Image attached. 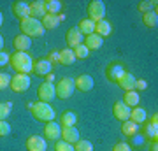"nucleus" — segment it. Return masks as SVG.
<instances>
[{
	"label": "nucleus",
	"mask_w": 158,
	"mask_h": 151,
	"mask_svg": "<svg viewBox=\"0 0 158 151\" xmlns=\"http://www.w3.org/2000/svg\"><path fill=\"white\" fill-rule=\"evenodd\" d=\"M11 67L16 70L18 74H30L34 72V60L28 53H21V51H16L11 55Z\"/></svg>",
	"instance_id": "f257e3e1"
},
{
	"label": "nucleus",
	"mask_w": 158,
	"mask_h": 151,
	"mask_svg": "<svg viewBox=\"0 0 158 151\" xmlns=\"http://www.w3.org/2000/svg\"><path fill=\"white\" fill-rule=\"evenodd\" d=\"M19 30H21L23 35L27 37H40L44 35V27H42V21L40 19H35V18H27V19H21L19 23Z\"/></svg>",
	"instance_id": "f03ea898"
},
{
	"label": "nucleus",
	"mask_w": 158,
	"mask_h": 151,
	"mask_svg": "<svg viewBox=\"0 0 158 151\" xmlns=\"http://www.w3.org/2000/svg\"><path fill=\"white\" fill-rule=\"evenodd\" d=\"M32 114H34L35 120H39L42 123H48V121H53L55 120V109L49 106V104H46V102H35L34 107L30 109Z\"/></svg>",
	"instance_id": "7ed1b4c3"
},
{
	"label": "nucleus",
	"mask_w": 158,
	"mask_h": 151,
	"mask_svg": "<svg viewBox=\"0 0 158 151\" xmlns=\"http://www.w3.org/2000/svg\"><path fill=\"white\" fill-rule=\"evenodd\" d=\"M55 90H56V97L58 99H69V97L74 93V90H76V86H74V79L72 78H62L56 83Z\"/></svg>",
	"instance_id": "20e7f679"
},
{
	"label": "nucleus",
	"mask_w": 158,
	"mask_h": 151,
	"mask_svg": "<svg viewBox=\"0 0 158 151\" xmlns=\"http://www.w3.org/2000/svg\"><path fill=\"white\" fill-rule=\"evenodd\" d=\"M88 19H91L93 23L100 21V19H106V4L102 0H93L88 6Z\"/></svg>",
	"instance_id": "39448f33"
},
{
	"label": "nucleus",
	"mask_w": 158,
	"mask_h": 151,
	"mask_svg": "<svg viewBox=\"0 0 158 151\" xmlns=\"http://www.w3.org/2000/svg\"><path fill=\"white\" fill-rule=\"evenodd\" d=\"M30 76L28 74H16L14 78H11V84H9V88L12 91H16V93H25L27 90L30 88Z\"/></svg>",
	"instance_id": "423d86ee"
},
{
	"label": "nucleus",
	"mask_w": 158,
	"mask_h": 151,
	"mask_svg": "<svg viewBox=\"0 0 158 151\" xmlns=\"http://www.w3.org/2000/svg\"><path fill=\"white\" fill-rule=\"evenodd\" d=\"M125 72H127V69H125V65L121 62H113L106 67V78H107L111 83H116V84H118V81L121 79V76H123Z\"/></svg>",
	"instance_id": "0eeeda50"
},
{
	"label": "nucleus",
	"mask_w": 158,
	"mask_h": 151,
	"mask_svg": "<svg viewBox=\"0 0 158 151\" xmlns=\"http://www.w3.org/2000/svg\"><path fill=\"white\" fill-rule=\"evenodd\" d=\"M37 97H39L40 102H46L49 104L55 97H56V90H55V84L46 81V83H40V86L37 88Z\"/></svg>",
	"instance_id": "6e6552de"
},
{
	"label": "nucleus",
	"mask_w": 158,
	"mask_h": 151,
	"mask_svg": "<svg viewBox=\"0 0 158 151\" xmlns=\"http://www.w3.org/2000/svg\"><path fill=\"white\" fill-rule=\"evenodd\" d=\"M44 137L56 142V141L62 137V125L56 123L55 120H53V121H48L46 127H44Z\"/></svg>",
	"instance_id": "1a4fd4ad"
},
{
	"label": "nucleus",
	"mask_w": 158,
	"mask_h": 151,
	"mask_svg": "<svg viewBox=\"0 0 158 151\" xmlns=\"http://www.w3.org/2000/svg\"><path fill=\"white\" fill-rule=\"evenodd\" d=\"M65 40H67V44H69V49H74V48H77L79 44H83L85 37H83V34L77 30V27H74V28H69L67 30Z\"/></svg>",
	"instance_id": "9d476101"
},
{
	"label": "nucleus",
	"mask_w": 158,
	"mask_h": 151,
	"mask_svg": "<svg viewBox=\"0 0 158 151\" xmlns=\"http://www.w3.org/2000/svg\"><path fill=\"white\" fill-rule=\"evenodd\" d=\"M27 149L28 151H46L48 149V142L40 135H30L27 139Z\"/></svg>",
	"instance_id": "9b49d317"
},
{
	"label": "nucleus",
	"mask_w": 158,
	"mask_h": 151,
	"mask_svg": "<svg viewBox=\"0 0 158 151\" xmlns=\"http://www.w3.org/2000/svg\"><path fill=\"white\" fill-rule=\"evenodd\" d=\"M12 14L16 18H19V21L27 19V18H30V6L27 2H23V0H18V2L12 4Z\"/></svg>",
	"instance_id": "f8f14e48"
},
{
	"label": "nucleus",
	"mask_w": 158,
	"mask_h": 151,
	"mask_svg": "<svg viewBox=\"0 0 158 151\" xmlns=\"http://www.w3.org/2000/svg\"><path fill=\"white\" fill-rule=\"evenodd\" d=\"M93 78L88 76V74H81L77 79H74V86L79 90V91H90L93 90Z\"/></svg>",
	"instance_id": "ddd939ff"
},
{
	"label": "nucleus",
	"mask_w": 158,
	"mask_h": 151,
	"mask_svg": "<svg viewBox=\"0 0 158 151\" xmlns=\"http://www.w3.org/2000/svg\"><path fill=\"white\" fill-rule=\"evenodd\" d=\"M12 46H14V49L16 51H21V53H27V51L32 48V39L27 37V35H16L14 39H12Z\"/></svg>",
	"instance_id": "4468645a"
},
{
	"label": "nucleus",
	"mask_w": 158,
	"mask_h": 151,
	"mask_svg": "<svg viewBox=\"0 0 158 151\" xmlns=\"http://www.w3.org/2000/svg\"><path fill=\"white\" fill-rule=\"evenodd\" d=\"M141 134L144 137V141H149V142H156L158 141V125L153 123H144L141 128Z\"/></svg>",
	"instance_id": "2eb2a0df"
},
{
	"label": "nucleus",
	"mask_w": 158,
	"mask_h": 151,
	"mask_svg": "<svg viewBox=\"0 0 158 151\" xmlns=\"http://www.w3.org/2000/svg\"><path fill=\"white\" fill-rule=\"evenodd\" d=\"M60 139L74 146L79 139H81V135H79V132H77L76 127H63L62 128V137H60Z\"/></svg>",
	"instance_id": "dca6fc26"
},
{
	"label": "nucleus",
	"mask_w": 158,
	"mask_h": 151,
	"mask_svg": "<svg viewBox=\"0 0 158 151\" xmlns=\"http://www.w3.org/2000/svg\"><path fill=\"white\" fill-rule=\"evenodd\" d=\"M113 114H114V118H116V120H119V121H127V120L130 118V107L125 106L123 100H119V102H116V104H114Z\"/></svg>",
	"instance_id": "f3484780"
},
{
	"label": "nucleus",
	"mask_w": 158,
	"mask_h": 151,
	"mask_svg": "<svg viewBox=\"0 0 158 151\" xmlns=\"http://www.w3.org/2000/svg\"><path fill=\"white\" fill-rule=\"evenodd\" d=\"M51 70H53V65H51L46 58H40V60L34 62V74H37V76H40V78L51 74Z\"/></svg>",
	"instance_id": "a211bd4d"
},
{
	"label": "nucleus",
	"mask_w": 158,
	"mask_h": 151,
	"mask_svg": "<svg viewBox=\"0 0 158 151\" xmlns=\"http://www.w3.org/2000/svg\"><path fill=\"white\" fill-rule=\"evenodd\" d=\"M28 6H30V18L40 19V18L46 16V9H44V2L42 0H34Z\"/></svg>",
	"instance_id": "6ab92c4d"
},
{
	"label": "nucleus",
	"mask_w": 158,
	"mask_h": 151,
	"mask_svg": "<svg viewBox=\"0 0 158 151\" xmlns=\"http://www.w3.org/2000/svg\"><path fill=\"white\" fill-rule=\"evenodd\" d=\"M111 32H113V25L107 21V19H100V21L95 23V32L93 34H97L98 37H107V35H111Z\"/></svg>",
	"instance_id": "aec40b11"
},
{
	"label": "nucleus",
	"mask_w": 158,
	"mask_h": 151,
	"mask_svg": "<svg viewBox=\"0 0 158 151\" xmlns=\"http://www.w3.org/2000/svg\"><path fill=\"white\" fill-rule=\"evenodd\" d=\"M83 44H85L90 51H95V49H100V48H102L104 39H102V37H98L97 34H91V35H86V37H85Z\"/></svg>",
	"instance_id": "412c9836"
},
{
	"label": "nucleus",
	"mask_w": 158,
	"mask_h": 151,
	"mask_svg": "<svg viewBox=\"0 0 158 151\" xmlns=\"http://www.w3.org/2000/svg\"><path fill=\"white\" fill-rule=\"evenodd\" d=\"M146 118H148V114H146V109L144 107H141V106H137V107H134V109H130V121H134L135 125H139V123H144L146 121Z\"/></svg>",
	"instance_id": "4be33fe9"
},
{
	"label": "nucleus",
	"mask_w": 158,
	"mask_h": 151,
	"mask_svg": "<svg viewBox=\"0 0 158 151\" xmlns=\"http://www.w3.org/2000/svg\"><path fill=\"white\" fill-rule=\"evenodd\" d=\"M118 86L123 88L125 91H132V90H135V78L130 72H125L123 76H121V79L118 81Z\"/></svg>",
	"instance_id": "5701e85b"
},
{
	"label": "nucleus",
	"mask_w": 158,
	"mask_h": 151,
	"mask_svg": "<svg viewBox=\"0 0 158 151\" xmlns=\"http://www.w3.org/2000/svg\"><path fill=\"white\" fill-rule=\"evenodd\" d=\"M60 25V14H46L42 18V27L44 30H53Z\"/></svg>",
	"instance_id": "b1692460"
},
{
	"label": "nucleus",
	"mask_w": 158,
	"mask_h": 151,
	"mask_svg": "<svg viewBox=\"0 0 158 151\" xmlns=\"http://www.w3.org/2000/svg\"><path fill=\"white\" fill-rule=\"evenodd\" d=\"M77 30L83 34V37H86V35H91L93 32H95V23L91 21V19H81L77 25Z\"/></svg>",
	"instance_id": "393cba45"
},
{
	"label": "nucleus",
	"mask_w": 158,
	"mask_h": 151,
	"mask_svg": "<svg viewBox=\"0 0 158 151\" xmlns=\"http://www.w3.org/2000/svg\"><path fill=\"white\" fill-rule=\"evenodd\" d=\"M123 104L128 107H137L139 106V91L132 90V91H125L123 95Z\"/></svg>",
	"instance_id": "a878e982"
},
{
	"label": "nucleus",
	"mask_w": 158,
	"mask_h": 151,
	"mask_svg": "<svg viewBox=\"0 0 158 151\" xmlns=\"http://www.w3.org/2000/svg\"><path fill=\"white\" fill-rule=\"evenodd\" d=\"M46 14H60L62 12V2L60 0H44Z\"/></svg>",
	"instance_id": "bb28decb"
},
{
	"label": "nucleus",
	"mask_w": 158,
	"mask_h": 151,
	"mask_svg": "<svg viewBox=\"0 0 158 151\" xmlns=\"http://www.w3.org/2000/svg\"><path fill=\"white\" fill-rule=\"evenodd\" d=\"M76 123H77V116H76V112L72 111H65L62 114V118H60V125L63 127H76Z\"/></svg>",
	"instance_id": "cd10ccee"
},
{
	"label": "nucleus",
	"mask_w": 158,
	"mask_h": 151,
	"mask_svg": "<svg viewBox=\"0 0 158 151\" xmlns=\"http://www.w3.org/2000/svg\"><path fill=\"white\" fill-rule=\"evenodd\" d=\"M137 132H139V125H135L134 121L127 120V121L121 123V134H123L125 137H132V135H135Z\"/></svg>",
	"instance_id": "c85d7f7f"
},
{
	"label": "nucleus",
	"mask_w": 158,
	"mask_h": 151,
	"mask_svg": "<svg viewBox=\"0 0 158 151\" xmlns=\"http://www.w3.org/2000/svg\"><path fill=\"white\" fill-rule=\"evenodd\" d=\"M58 53H60V63H62V65H72V63L76 62V55H74L72 49L65 48V49L58 51Z\"/></svg>",
	"instance_id": "c756f323"
},
{
	"label": "nucleus",
	"mask_w": 158,
	"mask_h": 151,
	"mask_svg": "<svg viewBox=\"0 0 158 151\" xmlns=\"http://www.w3.org/2000/svg\"><path fill=\"white\" fill-rule=\"evenodd\" d=\"M142 23L149 28H155L158 25V12L149 11V12H146V14H142Z\"/></svg>",
	"instance_id": "7c9ffc66"
},
{
	"label": "nucleus",
	"mask_w": 158,
	"mask_h": 151,
	"mask_svg": "<svg viewBox=\"0 0 158 151\" xmlns=\"http://www.w3.org/2000/svg\"><path fill=\"white\" fill-rule=\"evenodd\" d=\"M137 9H139L142 14H146V12L155 11V9H156V2H153V0H144V2H139Z\"/></svg>",
	"instance_id": "2f4dec72"
},
{
	"label": "nucleus",
	"mask_w": 158,
	"mask_h": 151,
	"mask_svg": "<svg viewBox=\"0 0 158 151\" xmlns=\"http://www.w3.org/2000/svg\"><path fill=\"white\" fill-rule=\"evenodd\" d=\"M74 151H93V144L86 139H79L74 144Z\"/></svg>",
	"instance_id": "473e14b6"
},
{
	"label": "nucleus",
	"mask_w": 158,
	"mask_h": 151,
	"mask_svg": "<svg viewBox=\"0 0 158 151\" xmlns=\"http://www.w3.org/2000/svg\"><path fill=\"white\" fill-rule=\"evenodd\" d=\"M72 51H74V55H76V58H81V60H85V58L90 56V49H88L85 44H79L77 48H74Z\"/></svg>",
	"instance_id": "72a5a7b5"
},
{
	"label": "nucleus",
	"mask_w": 158,
	"mask_h": 151,
	"mask_svg": "<svg viewBox=\"0 0 158 151\" xmlns=\"http://www.w3.org/2000/svg\"><path fill=\"white\" fill-rule=\"evenodd\" d=\"M11 109H12L11 102H0V121H4L11 114Z\"/></svg>",
	"instance_id": "f704fd0d"
},
{
	"label": "nucleus",
	"mask_w": 158,
	"mask_h": 151,
	"mask_svg": "<svg viewBox=\"0 0 158 151\" xmlns=\"http://www.w3.org/2000/svg\"><path fill=\"white\" fill-rule=\"evenodd\" d=\"M55 151H74V146L65 142V141H62V139H58L56 144H55Z\"/></svg>",
	"instance_id": "c9c22d12"
},
{
	"label": "nucleus",
	"mask_w": 158,
	"mask_h": 151,
	"mask_svg": "<svg viewBox=\"0 0 158 151\" xmlns=\"http://www.w3.org/2000/svg\"><path fill=\"white\" fill-rule=\"evenodd\" d=\"M9 84H11V76L7 72H0V91L9 88Z\"/></svg>",
	"instance_id": "e433bc0d"
},
{
	"label": "nucleus",
	"mask_w": 158,
	"mask_h": 151,
	"mask_svg": "<svg viewBox=\"0 0 158 151\" xmlns=\"http://www.w3.org/2000/svg\"><path fill=\"white\" fill-rule=\"evenodd\" d=\"M9 134H11V125L7 123L6 120L0 121V137H7Z\"/></svg>",
	"instance_id": "4c0bfd02"
},
{
	"label": "nucleus",
	"mask_w": 158,
	"mask_h": 151,
	"mask_svg": "<svg viewBox=\"0 0 158 151\" xmlns=\"http://www.w3.org/2000/svg\"><path fill=\"white\" fill-rule=\"evenodd\" d=\"M46 60H48V62H49L51 65H53V63H60V53H58L56 49L51 51L49 55H48V58H46Z\"/></svg>",
	"instance_id": "58836bf2"
},
{
	"label": "nucleus",
	"mask_w": 158,
	"mask_h": 151,
	"mask_svg": "<svg viewBox=\"0 0 158 151\" xmlns=\"http://www.w3.org/2000/svg\"><path fill=\"white\" fill-rule=\"evenodd\" d=\"M128 139L132 141V142H128L130 148H132V144H134V146H142V144H144V137H142V135L139 137V135L135 134V135H132V137H128Z\"/></svg>",
	"instance_id": "ea45409f"
},
{
	"label": "nucleus",
	"mask_w": 158,
	"mask_h": 151,
	"mask_svg": "<svg viewBox=\"0 0 158 151\" xmlns=\"http://www.w3.org/2000/svg\"><path fill=\"white\" fill-rule=\"evenodd\" d=\"M113 151H132V148L128 146V142H116Z\"/></svg>",
	"instance_id": "a19ab883"
},
{
	"label": "nucleus",
	"mask_w": 158,
	"mask_h": 151,
	"mask_svg": "<svg viewBox=\"0 0 158 151\" xmlns=\"http://www.w3.org/2000/svg\"><path fill=\"white\" fill-rule=\"evenodd\" d=\"M9 60H11V55L6 53V51H0V67H6Z\"/></svg>",
	"instance_id": "79ce46f5"
},
{
	"label": "nucleus",
	"mask_w": 158,
	"mask_h": 151,
	"mask_svg": "<svg viewBox=\"0 0 158 151\" xmlns=\"http://www.w3.org/2000/svg\"><path fill=\"white\" fill-rule=\"evenodd\" d=\"M148 88L146 79H135V91H142V90Z\"/></svg>",
	"instance_id": "37998d69"
},
{
	"label": "nucleus",
	"mask_w": 158,
	"mask_h": 151,
	"mask_svg": "<svg viewBox=\"0 0 158 151\" xmlns=\"http://www.w3.org/2000/svg\"><path fill=\"white\" fill-rule=\"evenodd\" d=\"M149 123H153V125H158V114H156V112L153 114V118L149 120Z\"/></svg>",
	"instance_id": "c03bdc74"
},
{
	"label": "nucleus",
	"mask_w": 158,
	"mask_h": 151,
	"mask_svg": "<svg viewBox=\"0 0 158 151\" xmlns=\"http://www.w3.org/2000/svg\"><path fill=\"white\" fill-rule=\"evenodd\" d=\"M149 151H158V144H156V142H151V144H149Z\"/></svg>",
	"instance_id": "a18cd8bd"
},
{
	"label": "nucleus",
	"mask_w": 158,
	"mask_h": 151,
	"mask_svg": "<svg viewBox=\"0 0 158 151\" xmlns=\"http://www.w3.org/2000/svg\"><path fill=\"white\" fill-rule=\"evenodd\" d=\"M0 51H4V37L0 35Z\"/></svg>",
	"instance_id": "49530a36"
},
{
	"label": "nucleus",
	"mask_w": 158,
	"mask_h": 151,
	"mask_svg": "<svg viewBox=\"0 0 158 151\" xmlns=\"http://www.w3.org/2000/svg\"><path fill=\"white\" fill-rule=\"evenodd\" d=\"M2 23H4V16H2V12H0V27H2Z\"/></svg>",
	"instance_id": "de8ad7c7"
}]
</instances>
